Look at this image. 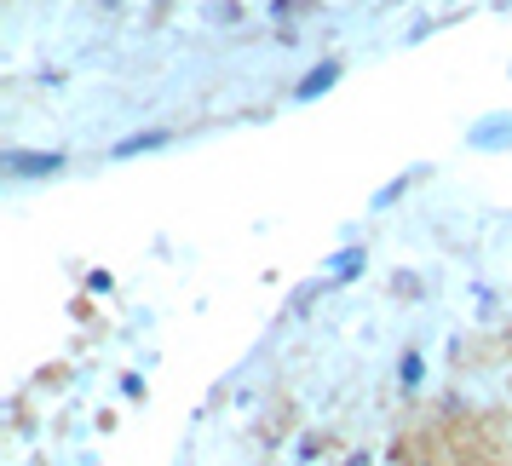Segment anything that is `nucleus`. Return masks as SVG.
Wrapping results in <instances>:
<instances>
[{
  "instance_id": "f257e3e1",
  "label": "nucleus",
  "mask_w": 512,
  "mask_h": 466,
  "mask_svg": "<svg viewBox=\"0 0 512 466\" xmlns=\"http://www.w3.org/2000/svg\"><path fill=\"white\" fill-rule=\"evenodd\" d=\"M52 173H64L58 150H12L6 156V179H52Z\"/></svg>"
},
{
  "instance_id": "f03ea898",
  "label": "nucleus",
  "mask_w": 512,
  "mask_h": 466,
  "mask_svg": "<svg viewBox=\"0 0 512 466\" xmlns=\"http://www.w3.org/2000/svg\"><path fill=\"white\" fill-rule=\"evenodd\" d=\"M340 70H346L340 58H328V64H317V70H311V75H305V81H300V87H294V98H300V104H311V98H317V93H328V87L340 81Z\"/></svg>"
},
{
  "instance_id": "7ed1b4c3",
  "label": "nucleus",
  "mask_w": 512,
  "mask_h": 466,
  "mask_svg": "<svg viewBox=\"0 0 512 466\" xmlns=\"http://www.w3.org/2000/svg\"><path fill=\"white\" fill-rule=\"evenodd\" d=\"M167 139H173V133H133V139H121L110 156H116V162H127V156H139V150H162Z\"/></svg>"
},
{
  "instance_id": "20e7f679",
  "label": "nucleus",
  "mask_w": 512,
  "mask_h": 466,
  "mask_svg": "<svg viewBox=\"0 0 512 466\" xmlns=\"http://www.w3.org/2000/svg\"><path fill=\"white\" fill-rule=\"evenodd\" d=\"M351 271H357V248H346V254L334 259V277H351Z\"/></svg>"
}]
</instances>
